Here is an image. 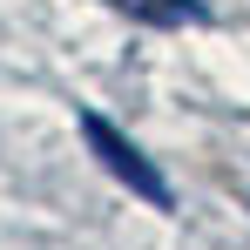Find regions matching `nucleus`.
Wrapping results in <instances>:
<instances>
[{
    "instance_id": "1",
    "label": "nucleus",
    "mask_w": 250,
    "mask_h": 250,
    "mask_svg": "<svg viewBox=\"0 0 250 250\" xmlns=\"http://www.w3.org/2000/svg\"><path fill=\"white\" fill-rule=\"evenodd\" d=\"M82 135H88V149H95V163L108 169L115 183H128V196H142L149 209H169V203H176V196H169V183H163V169L149 163V156H142L122 128L108 122V115H95V108H88V115H82Z\"/></svg>"
}]
</instances>
